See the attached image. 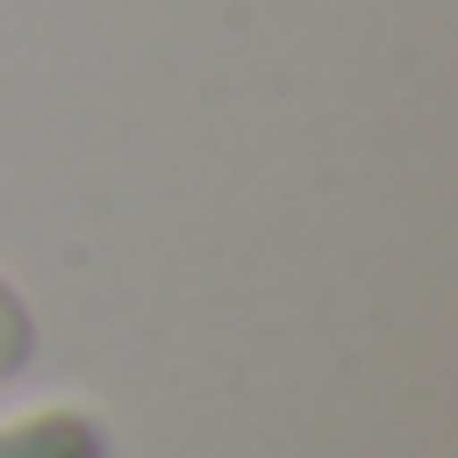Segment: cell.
Instances as JSON below:
<instances>
[{"label":"cell","mask_w":458,"mask_h":458,"mask_svg":"<svg viewBox=\"0 0 458 458\" xmlns=\"http://www.w3.org/2000/svg\"><path fill=\"white\" fill-rule=\"evenodd\" d=\"M0 458H113V427L89 403H40L0 419Z\"/></svg>","instance_id":"cell-1"},{"label":"cell","mask_w":458,"mask_h":458,"mask_svg":"<svg viewBox=\"0 0 458 458\" xmlns=\"http://www.w3.org/2000/svg\"><path fill=\"white\" fill-rule=\"evenodd\" d=\"M32 354H40V322H32V306L8 290V274H0V386H16L24 370H32Z\"/></svg>","instance_id":"cell-2"}]
</instances>
